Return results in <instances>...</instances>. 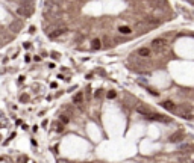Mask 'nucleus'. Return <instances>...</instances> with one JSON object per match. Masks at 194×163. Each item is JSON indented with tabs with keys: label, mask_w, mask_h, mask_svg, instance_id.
Here are the masks:
<instances>
[{
	"label": "nucleus",
	"mask_w": 194,
	"mask_h": 163,
	"mask_svg": "<svg viewBox=\"0 0 194 163\" xmlns=\"http://www.w3.org/2000/svg\"><path fill=\"white\" fill-rule=\"evenodd\" d=\"M168 39L167 38H164V36H161V38H156V39H153L152 41V49L156 52V53H161L162 50H165L167 47H168Z\"/></svg>",
	"instance_id": "obj_1"
},
{
	"label": "nucleus",
	"mask_w": 194,
	"mask_h": 163,
	"mask_svg": "<svg viewBox=\"0 0 194 163\" xmlns=\"http://www.w3.org/2000/svg\"><path fill=\"white\" fill-rule=\"evenodd\" d=\"M34 3L32 2H24V3H21L20 5V8L17 9V12H18V15H21V17H24V18H27V17H31L32 15V12H34Z\"/></svg>",
	"instance_id": "obj_2"
},
{
	"label": "nucleus",
	"mask_w": 194,
	"mask_h": 163,
	"mask_svg": "<svg viewBox=\"0 0 194 163\" xmlns=\"http://www.w3.org/2000/svg\"><path fill=\"white\" fill-rule=\"evenodd\" d=\"M179 115L184 118V119H188V121H191L193 119V116H194V110L191 106H182L180 107V110H179Z\"/></svg>",
	"instance_id": "obj_3"
},
{
	"label": "nucleus",
	"mask_w": 194,
	"mask_h": 163,
	"mask_svg": "<svg viewBox=\"0 0 194 163\" xmlns=\"http://www.w3.org/2000/svg\"><path fill=\"white\" fill-rule=\"evenodd\" d=\"M68 32V29L67 27H55V29H52V30H49L47 32V36L50 38V39H55V38H59V36H62L64 33H67Z\"/></svg>",
	"instance_id": "obj_4"
},
{
	"label": "nucleus",
	"mask_w": 194,
	"mask_h": 163,
	"mask_svg": "<svg viewBox=\"0 0 194 163\" xmlns=\"http://www.w3.org/2000/svg\"><path fill=\"white\" fill-rule=\"evenodd\" d=\"M149 119H153V121H162V122H168V118H165L164 115L161 113H155V112H150V115L147 116Z\"/></svg>",
	"instance_id": "obj_5"
},
{
	"label": "nucleus",
	"mask_w": 194,
	"mask_h": 163,
	"mask_svg": "<svg viewBox=\"0 0 194 163\" xmlns=\"http://www.w3.org/2000/svg\"><path fill=\"white\" fill-rule=\"evenodd\" d=\"M137 54L142 57V59H146V57H150V54H152V50L149 49V47H141V49H138L137 50Z\"/></svg>",
	"instance_id": "obj_6"
},
{
	"label": "nucleus",
	"mask_w": 194,
	"mask_h": 163,
	"mask_svg": "<svg viewBox=\"0 0 194 163\" xmlns=\"http://www.w3.org/2000/svg\"><path fill=\"white\" fill-rule=\"evenodd\" d=\"M135 110H137L138 113H141L142 116H146V118H147V116L150 115V112H152L150 109H149V107H146L144 104H137V107H135Z\"/></svg>",
	"instance_id": "obj_7"
},
{
	"label": "nucleus",
	"mask_w": 194,
	"mask_h": 163,
	"mask_svg": "<svg viewBox=\"0 0 194 163\" xmlns=\"http://www.w3.org/2000/svg\"><path fill=\"white\" fill-rule=\"evenodd\" d=\"M21 26H23V23H21L20 20H15V21H12V23H11V26H9V29H11L12 32H20V29H21Z\"/></svg>",
	"instance_id": "obj_8"
},
{
	"label": "nucleus",
	"mask_w": 194,
	"mask_h": 163,
	"mask_svg": "<svg viewBox=\"0 0 194 163\" xmlns=\"http://www.w3.org/2000/svg\"><path fill=\"white\" fill-rule=\"evenodd\" d=\"M161 106L165 109V110H170V112H175V110H176V104H175L173 101H164Z\"/></svg>",
	"instance_id": "obj_9"
},
{
	"label": "nucleus",
	"mask_w": 194,
	"mask_h": 163,
	"mask_svg": "<svg viewBox=\"0 0 194 163\" xmlns=\"http://www.w3.org/2000/svg\"><path fill=\"white\" fill-rule=\"evenodd\" d=\"M118 32H120L122 35H130V33H132V29H130L129 26H120V27H118Z\"/></svg>",
	"instance_id": "obj_10"
},
{
	"label": "nucleus",
	"mask_w": 194,
	"mask_h": 163,
	"mask_svg": "<svg viewBox=\"0 0 194 163\" xmlns=\"http://www.w3.org/2000/svg\"><path fill=\"white\" fill-rule=\"evenodd\" d=\"M82 100H84V94H82V92H77V94L73 97V103H74V104H80Z\"/></svg>",
	"instance_id": "obj_11"
},
{
	"label": "nucleus",
	"mask_w": 194,
	"mask_h": 163,
	"mask_svg": "<svg viewBox=\"0 0 194 163\" xmlns=\"http://www.w3.org/2000/svg\"><path fill=\"white\" fill-rule=\"evenodd\" d=\"M182 138H184V133H182V131H177V133L170 136V142H177V139H182Z\"/></svg>",
	"instance_id": "obj_12"
},
{
	"label": "nucleus",
	"mask_w": 194,
	"mask_h": 163,
	"mask_svg": "<svg viewBox=\"0 0 194 163\" xmlns=\"http://www.w3.org/2000/svg\"><path fill=\"white\" fill-rule=\"evenodd\" d=\"M91 44H93L91 47H93L94 50H99V49L102 47V42H100V39H93V42H91Z\"/></svg>",
	"instance_id": "obj_13"
},
{
	"label": "nucleus",
	"mask_w": 194,
	"mask_h": 163,
	"mask_svg": "<svg viewBox=\"0 0 194 163\" xmlns=\"http://www.w3.org/2000/svg\"><path fill=\"white\" fill-rule=\"evenodd\" d=\"M115 95H117V94H115L114 91H109V92L106 94V97H108V98H115Z\"/></svg>",
	"instance_id": "obj_14"
},
{
	"label": "nucleus",
	"mask_w": 194,
	"mask_h": 163,
	"mask_svg": "<svg viewBox=\"0 0 194 163\" xmlns=\"http://www.w3.org/2000/svg\"><path fill=\"white\" fill-rule=\"evenodd\" d=\"M61 119H62V122H64V124H67V122H68V118H67L65 115H61Z\"/></svg>",
	"instance_id": "obj_15"
}]
</instances>
